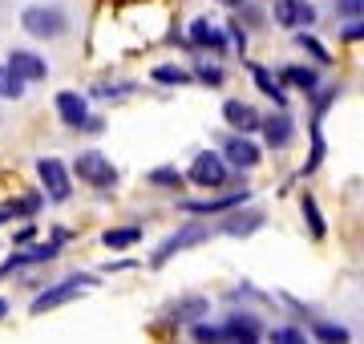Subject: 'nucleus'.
Wrapping results in <instances>:
<instances>
[{
	"label": "nucleus",
	"instance_id": "17",
	"mask_svg": "<svg viewBox=\"0 0 364 344\" xmlns=\"http://www.w3.org/2000/svg\"><path fill=\"white\" fill-rule=\"evenodd\" d=\"M247 73H251V81H255V90H259L275 109H287V90L279 85V77H272V69H263V65H255V61H247Z\"/></svg>",
	"mask_w": 364,
	"mask_h": 344
},
{
	"label": "nucleus",
	"instance_id": "19",
	"mask_svg": "<svg viewBox=\"0 0 364 344\" xmlns=\"http://www.w3.org/2000/svg\"><path fill=\"white\" fill-rule=\"evenodd\" d=\"M259 227H263V211H239V215L227 211V219H223L215 231H219V235H231V239H243V235H251V231H259Z\"/></svg>",
	"mask_w": 364,
	"mask_h": 344
},
{
	"label": "nucleus",
	"instance_id": "33",
	"mask_svg": "<svg viewBox=\"0 0 364 344\" xmlns=\"http://www.w3.org/2000/svg\"><path fill=\"white\" fill-rule=\"evenodd\" d=\"M336 16L344 21V25L364 21V0H336Z\"/></svg>",
	"mask_w": 364,
	"mask_h": 344
},
{
	"label": "nucleus",
	"instance_id": "15",
	"mask_svg": "<svg viewBox=\"0 0 364 344\" xmlns=\"http://www.w3.org/2000/svg\"><path fill=\"white\" fill-rule=\"evenodd\" d=\"M259 134H263V142L272 146V150H287L291 138H296V122H291L287 109H275V114H267V118L259 122Z\"/></svg>",
	"mask_w": 364,
	"mask_h": 344
},
{
	"label": "nucleus",
	"instance_id": "10",
	"mask_svg": "<svg viewBox=\"0 0 364 344\" xmlns=\"http://www.w3.org/2000/svg\"><path fill=\"white\" fill-rule=\"evenodd\" d=\"M53 109H57V118H61V126H69V130H77L81 134V126L90 122V97L85 93H77V90H61L57 97H53Z\"/></svg>",
	"mask_w": 364,
	"mask_h": 344
},
{
	"label": "nucleus",
	"instance_id": "16",
	"mask_svg": "<svg viewBox=\"0 0 364 344\" xmlns=\"http://www.w3.org/2000/svg\"><path fill=\"white\" fill-rule=\"evenodd\" d=\"M223 332H227V344H259L263 340V324H259V316H251V312L227 316L223 320Z\"/></svg>",
	"mask_w": 364,
	"mask_h": 344
},
{
	"label": "nucleus",
	"instance_id": "13",
	"mask_svg": "<svg viewBox=\"0 0 364 344\" xmlns=\"http://www.w3.org/2000/svg\"><path fill=\"white\" fill-rule=\"evenodd\" d=\"M4 65L13 69V73L25 81V85H33V81H45V77H49V61H45L41 53H33V49H9Z\"/></svg>",
	"mask_w": 364,
	"mask_h": 344
},
{
	"label": "nucleus",
	"instance_id": "22",
	"mask_svg": "<svg viewBox=\"0 0 364 344\" xmlns=\"http://www.w3.org/2000/svg\"><path fill=\"white\" fill-rule=\"evenodd\" d=\"M291 45H299V49H304V53L312 57V61H316V65H320V69H324L328 61H332V53H328L324 45H320V37H316L312 28H299L296 37H291Z\"/></svg>",
	"mask_w": 364,
	"mask_h": 344
},
{
	"label": "nucleus",
	"instance_id": "32",
	"mask_svg": "<svg viewBox=\"0 0 364 344\" xmlns=\"http://www.w3.org/2000/svg\"><path fill=\"white\" fill-rule=\"evenodd\" d=\"M267 340L272 344H308V332L296 328V324H279V328L267 332Z\"/></svg>",
	"mask_w": 364,
	"mask_h": 344
},
{
	"label": "nucleus",
	"instance_id": "26",
	"mask_svg": "<svg viewBox=\"0 0 364 344\" xmlns=\"http://www.w3.org/2000/svg\"><path fill=\"white\" fill-rule=\"evenodd\" d=\"M299 211H304V223H308L312 239H324L328 235V223H324V215H320V203H316L312 195H304V199H299Z\"/></svg>",
	"mask_w": 364,
	"mask_h": 344
},
{
	"label": "nucleus",
	"instance_id": "18",
	"mask_svg": "<svg viewBox=\"0 0 364 344\" xmlns=\"http://www.w3.org/2000/svg\"><path fill=\"white\" fill-rule=\"evenodd\" d=\"M320 65H284L279 69V85H291V90H304V93H320Z\"/></svg>",
	"mask_w": 364,
	"mask_h": 344
},
{
	"label": "nucleus",
	"instance_id": "3",
	"mask_svg": "<svg viewBox=\"0 0 364 344\" xmlns=\"http://www.w3.org/2000/svg\"><path fill=\"white\" fill-rule=\"evenodd\" d=\"M73 174H77L85 186H93V190H109V186H117V166L105 158L102 150H81L77 158H73Z\"/></svg>",
	"mask_w": 364,
	"mask_h": 344
},
{
	"label": "nucleus",
	"instance_id": "14",
	"mask_svg": "<svg viewBox=\"0 0 364 344\" xmlns=\"http://www.w3.org/2000/svg\"><path fill=\"white\" fill-rule=\"evenodd\" d=\"M223 122H227V130L231 134H255L259 130V122H263V114L251 102H239V97H231V102H223Z\"/></svg>",
	"mask_w": 364,
	"mask_h": 344
},
{
	"label": "nucleus",
	"instance_id": "36",
	"mask_svg": "<svg viewBox=\"0 0 364 344\" xmlns=\"http://www.w3.org/2000/svg\"><path fill=\"white\" fill-rule=\"evenodd\" d=\"M33 239H37V227H33V223H25V227H21V231L13 235V243H16V247H28Z\"/></svg>",
	"mask_w": 364,
	"mask_h": 344
},
{
	"label": "nucleus",
	"instance_id": "1",
	"mask_svg": "<svg viewBox=\"0 0 364 344\" xmlns=\"http://www.w3.org/2000/svg\"><path fill=\"white\" fill-rule=\"evenodd\" d=\"M21 28L33 41H61L73 25H69V13L61 4H28L21 13Z\"/></svg>",
	"mask_w": 364,
	"mask_h": 344
},
{
	"label": "nucleus",
	"instance_id": "24",
	"mask_svg": "<svg viewBox=\"0 0 364 344\" xmlns=\"http://www.w3.org/2000/svg\"><path fill=\"white\" fill-rule=\"evenodd\" d=\"M312 336L320 344H348L352 332L344 324H332V320H312Z\"/></svg>",
	"mask_w": 364,
	"mask_h": 344
},
{
	"label": "nucleus",
	"instance_id": "9",
	"mask_svg": "<svg viewBox=\"0 0 364 344\" xmlns=\"http://www.w3.org/2000/svg\"><path fill=\"white\" fill-rule=\"evenodd\" d=\"M61 255V243H28V247H21V252H13L4 264H0V279H9L13 272H21V267H33V264H53Z\"/></svg>",
	"mask_w": 364,
	"mask_h": 344
},
{
	"label": "nucleus",
	"instance_id": "11",
	"mask_svg": "<svg viewBox=\"0 0 364 344\" xmlns=\"http://www.w3.org/2000/svg\"><path fill=\"white\" fill-rule=\"evenodd\" d=\"M272 16H275V25H284V28H291V33H299V28H312L320 13H316L312 0H275Z\"/></svg>",
	"mask_w": 364,
	"mask_h": 344
},
{
	"label": "nucleus",
	"instance_id": "39",
	"mask_svg": "<svg viewBox=\"0 0 364 344\" xmlns=\"http://www.w3.org/2000/svg\"><path fill=\"white\" fill-rule=\"evenodd\" d=\"M9 316V300H4V296H0V320Z\"/></svg>",
	"mask_w": 364,
	"mask_h": 344
},
{
	"label": "nucleus",
	"instance_id": "4",
	"mask_svg": "<svg viewBox=\"0 0 364 344\" xmlns=\"http://www.w3.org/2000/svg\"><path fill=\"white\" fill-rule=\"evenodd\" d=\"M93 284H97V279L93 276H65L61 279V284H53V288H45L37 296V300H33V304H28V312H33V316H45V312H53V308H61V304H69V300H77L81 291L85 288H93Z\"/></svg>",
	"mask_w": 364,
	"mask_h": 344
},
{
	"label": "nucleus",
	"instance_id": "37",
	"mask_svg": "<svg viewBox=\"0 0 364 344\" xmlns=\"http://www.w3.org/2000/svg\"><path fill=\"white\" fill-rule=\"evenodd\" d=\"M9 219H16L13 207H9V203H0V223H9Z\"/></svg>",
	"mask_w": 364,
	"mask_h": 344
},
{
	"label": "nucleus",
	"instance_id": "30",
	"mask_svg": "<svg viewBox=\"0 0 364 344\" xmlns=\"http://www.w3.org/2000/svg\"><path fill=\"white\" fill-rule=\"evenodd\" d=\"M9 207H13V215H16V219H33V215H37L41 207H45V195H41V190H28V195L13 199Z\"/></svg>",
	"mask_w": 364,
	"mask_h": 344
},
{
	"label": "nucleus",
	"instance_id": "25",
	"mask_svg": "<svg viewBox=\"0 0 364 344\" xmlns=\"http://www.w3.org/2000/svg\"><path fill=\"white\" fill-rule=\"evenodd\" d=\"M170 316L186 320V324H198V320L207 316V300L203 296H186V300H178V304L170 308Z\"/></svg>",
	"mask_w": 364,
	"mask_h": 344
},
{
	"label": "nucleus",
	"instance_id": "2",
	"mask_svg": "<svg viewBox=\"0 0 364 344\" xmlns=\"http://www.w3.org/2000/svg\"><path fill=\"white\" fill-rule=\"evenodd\" d=\"M186 183L203 186V190H223L231 183V166L223 162L219 150H198L191 158V166H186Z\"/></svg>",
	"mask_w": 364,
	"mask_h": 344
},
{
	"label": "nucleus",
	"instance_id": "35",
	"mask_svg": "<svg viewBox=\"0 0 364 344\" xmlns=\"http://www.w3.org/2000/svg\"><path fill=\"white\" fill-rule=\"evenodd\" d=\"M340 41H348V45H364V21L344 25V28H340Z\"/></svg>",
	"mask_w": 364,
	"mask_h": 344
},
{
	"label": "nucleus",
	"instance_id": "23",
	"mask_svg": "<svg viewBox=\"0 0 364 344\" xmlns=\"http://www.w3.org/2000/svg\"><path fill=\"white\" fill-rule=\"evenodd\" d=\"M134 90H138L134 81H109V77H102L90 90V97H102V102H122V97H130Z\"/></svg>",
	"mask_w": 364,
	"mask_h": 344
},
{
	"label": "nucleus",
	"instance_id": "7",
	"mask_svg": "<svg viewBox=\"0 0 364 344\" xmlns=\"http://www.w3.org/2000/svg\"><path fill=\"white\" fill-rule=\"evenodd\" d=\"M219 154H223V162H227L231 171H255V166H259V158H263V150L251 142L247 134H231V130L223 134Z\"/></svg>",
	"mask_w": 364,
	"mask_h": 344
},
{
	"label": "nucleus",
	"instance_id": "20",
	"mask_svg": "<svg viewBox=\"0 0 364 344\" xmlns=\"http://www.w3.org/2000/svg\"><path fill=\"white\" fill-rule=\"evenodd\" d=\"M150 81H154V85H162V90H174V85H191V69H186V65H174V61H166V65H154V69H150Z\"/></svg>",
	"mask_w": 364,
	"mask_h": 344
},
{
	"label": "nucleus",
	"instance_id": "5",
	"mask_svg": "<svg viewBox=\"0 0 364 344\" xmlns=\"http://www.w3.org/2000/svg\"><path fill=\"white\" fill-rule=\"evenodd\" d=\"M37 178L45 203H69L73 195V171L61 158H37Z\"/></svg>",
	"mask_w": 364,
	"mask_h": 344
},
{
	"label": "nucleus",
	"instance_id": "12",
	"mask_svg": "<svg viewBox=\"0 0 364 344\" xmlns=\"http://www.w3.org/2000/svg\"><path fill=\"white\" fill-rule=\"evenodd\" d=\"M186 49H203V53H223L227 49V28L210 25V16H198L186 28Z\"/></svg>",
	"mask_w": 364,
	"mask_h": 344
},
{
	"label": "nucleus",
	"instance_id": "21",
	"mask_svg": "<svg viewBox=\"0 0 364 344\" xmlns=\"http://www.w3.org/2000/svg\"><path fill=\"white\" fill-rule=\"evenodd\" d=\"M138 239H142V227H138V223H126V227H109V231L102 235V243L109 247V252H126V247H134Z\"/></svg>",
	"mask_w": 364,
	"mask_h": 344
},
{
	"label": "nucleus",
	"instance_id": "34",
	"mask_svg": "<svg viewBox=\"0 0 364 344\" xmlns=\"http://www.w3.org/2000/svg\"><path fill=\"white\" fill-rule=\"evenodd\" d=\"M227 45H235L239 53H247V28L239 25V21H231V25H227Z\"/></svg>",
	"mask_w": 364,
	"mask_h": 344
},
{
	"label": "nucleus",
	"instance_id": "28",
	"mask_svg": "<svg viewBox=\"0 0 364 344\" xmlns=\"http://www.w3.org/2000/svg\"><path fill=\"white\" fill-rule=\"evenodd\" d=\"M146 183L162 186V190H178V186L186 183V174L174 171V166H154V171H146Z\"/></svg>",
	"mask_w": 364,
	"mask_h": 344
},
{
	"label": "nucleus",
	"instance_id": "27",
	"mask_svg": "<svg viewBox=\"0 0 364 344\" xmlns=\"http://www.w3.org/2000/svg\"><path fill=\"white\" fill-rule=\"evenodd\" d=\"M191 81L207 85V90H219L223 81H227V73H223V65H215V61H198V65L191 69Z\"/></svg>",
	"mask_w": 364,
	"mask_h": 344
},
{
	"label": "nucleus",
	"instance_id": "31",
	"mask_svg": "<svg viewBox=\"0 0 364 344\" xmlns=\"http://www.w3.org/2000/svg\"><path fill=\"white\" fill-rule=\"evenodd\" d=\"M191 336H195V344H227V332H223V324H207V320L191 324Z\"/></svg>",
	"mask_w": 364,
	"mask_h": 344
},
{
	"label": "nucleus",
	"instance_id": "6",
	"mask_svg": "<svg viewBox=\"0 0 364 344\" xmlns=\"http://www.w3.org/2000/svg\"><path fill=\"white\" fill-rule=\"evenodd\" d=\"M210 235H215V227H210V223H186V227H178L174 235H166L162 243H158V252L150 255V267H162L170 255L186 252V247H195V243H203V239H210Z\"/></svg>",
	"mask_w": 364,
	"mask_h": 344
},
{
	"label": "nucleus",
	"instance_id": "29",
	"mask_svg": "<svg viewBox=\"0 0 364 344\" xmlns=\"http://www.w3.org/2000/svg\"><path fill=\"white\" fill-rule=\"evenodd\" d=\"M25 81L16 77L13 69L9 65H0V102H21V97H25Z\"/></svg>",
	"mask_w": 364,
	"mask_h": 344
},
{
	"label": "nucleus",
	"instance_id": "38",
	"mask_svg": "<svg viewBox=\"0 0 364 344\" xmlns=\"http://www.w3.org/2000/svg\"><path fill=\"white\" fill-rule=\"evenodd\" d=\"M215 4H223V9H243L247 0H215Z\"/></svg>",
	"mask_w": 364,
	"mask_h": 344
},
{
	"label": "nucleus",
	"instance_id": "8",
	"mask_svg": "<svg viewBox=\"0 0 364 344\" xmlns=\"http://www.w3.org/2000/svg\"><path fill=\"white\" fill-rule=\"evenodd\" d=\"M247 199H251V190L239 186V190H227V195H215V199H178V211L203 219V215H227V211H235V207H243Z\"/></svg>",
	"mask_w": 364,
	"mask_h": 344
}]
</instances>
